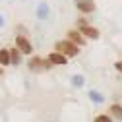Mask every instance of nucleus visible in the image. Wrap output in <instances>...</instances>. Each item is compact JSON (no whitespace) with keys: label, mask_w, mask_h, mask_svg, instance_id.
Returning <instances> with one entry per match:
<instances>
[{"label":"nucleus","mask_w":122,"mask_h":122,"mask_svg":"<svg viewBox=\"0 0 122 122\" xmlns=\"http://www.w3.org/2000/svg\"><path fill=\"white\" fill-rule=\"evenodd\" d=\"M54 49H56L54 52H60L62 56H66V58H68V56H76V54L80 52V49L76 47L74 43L66 41V39H64V41H56V43H54Z\"/></svg>","instance_id":"nucleus-1"},{"label":"nucleus","mask_w":122,"mask_h":122,"mask_svg":"<svg viewBox=\"0 0 122 122\" xmlns=\"http://www.w3.org/2000/svg\"><path fill=\"white\" fill-rule=\"evenodd\" d=\"M16 49L21 52V54H31L33 52V45L25 35H18L16 37Z\"/></svg>","instance_id":"nucleus-2"},{"label":"nucleus","mask_w":122,"mask_h":122,"mask_svg":"<svg viewBox=\"0 0 122 122\" xmlns=\"http://www.w3.org/2000/svg\"><path fill=\"white\" fill-rule=\"evenodd\" d=\"M52 64L49 62L47 58H41V56H35V58H31L29 60V68L31 70H37V72H41V70H49Z\"/></svg>","instance_id":"nucleus-3"},{"label":"nucleus","mask_w":122,"mask_h":122,"mask_svg":"<svg viewBox=\"0 0 122 122\" xmlns=\"http://www.w3.org/2000/svg\"><path fill=\"white\" fill-rule=\"evenodd\" d=\"M78 31L83 35V37H87V39H99V29H95V27H91L89 23H80V27H78Z\"/></svg>","instance_id":"nucleus-4"},{"label":"nucleus","mask_w":122,"mask_h":122,"mask_svg":"<svg viewBox=\"0 0 122 122\" xmlns=\"http://www.w3.org/2000/svg\"><path fill=\"white\" fill-rule=\"evenodd\" d=\"M66 41H70V43H74L76 47H80V45H85V37L78 31V29H74V31H70L68 35H66Z\"/></svg>","instance_id":"nucleus-5"},{"label":"nucleus","mask_w":122,"mask_h":122,"mask_svg":"<svg viewBox=\"0 0 122 122\" xmlns=\"http://www.w3.org/2000/svg\"><path fill=\"white\" fill-rule=\"evenodd\" d=\"M78 10L81 14H91V12H95V2L93 0H78Z\"/></svg>","instance_id":"nucleus-6"},{"label":"nucleus","mask_w":122,"mask_h":122,"mask_svg":"<svg viewBox=\"0 0 122 122\" xmlns=\"http://www.w3.org/2000/svg\"><path fill=\"white\" fill-rule=\"evenodd\" d=\"M47 60H49L51 64H58V66H62V64H66V62H68V58H66V56H62L60 52H51V54L47 56Z\"/></svg>","instance_id":"nucleus-7"},{"label":"nucleus","mask_w":122,"mask_h":122,"mask_svg":"<svg viewBox=\"0 0 122 122\" xmlns=\"http://www.w3.org/2000/svg\"><path fill=\"white\" fill-rule=\"evenodd\" d=\"M49 10H51V8H49L47 2H41V4L37 6V18H39V20H47V18H49Z\"/></svg>","instance_id":"nucleus-8"},{"label":"nucleus","mask_w":122,"mask_h":122,"mask_svg":"<svg viewBox=\"0 0 122 122\" xmlns=\"http://www.w3.org/2000/svg\"><path fill=\"white\" fill-rule=\"evenodd\" d=\"M111 116L118 122H122V105H111V109H109Z\"/></svg>","instance_id":"nucleus-9"},{"label":"nucleus","mask_w":122,"mask_h":122,"mask_svg":"<svg viewBox=\"0 0 122 122\" xmlns=\"http://www.w3.org/2000/svg\"><path fill=\"white\" fill-rule=\"evenodd\" d=\"M8 64H10V51L0 49V66H8Z\"/></svg>","instance_id":"nucleus-10"},{"label":"nucleus","mask_w":122,"mask_h":122,"mask_svg":"<svg viewBox=\"0 0 122 122\" xmlns=\"http://www.w3.org/2000/svg\"><path fill=\"white\" fill-rule=\"evenodd\" d=\"M21 60V52L18 49H10V64H20Z\"/></svg>","instance_id":"nucleus-11"},{"label":"nucleus","mask_w":122,"mask_h":122,"mask_svg":"<svg viewBox=\"0 0 122 122\" xmlns=\"http://www.w3.org/2000/svg\"><path fill=\"white\" fill-rule=\"evenodd\" d=\"M83 83H85V78H83L81 74H76V76H72V85H74V87L81 89V87H83Z\"/></svg>","instance_id":"nucleus-12"},{"label":"nucleus","mask_w":122,"mask_h":122,"mask_svg":"<svg viewBox=\"0 0 122 122\" xmlns=\"http://www.w3.org/2000/svg\"><path fill=\"white\" fill-rule=\"evenodd\" d=\"M89 99L93 101L95 105H103V103H105V97H103L101 93H97V91H93V89L89 91Z\"/></svg>","instance_id":"nucleus-13"},{"label":"nucleus","mask_w":122,"mask_h":122,"mask_svg":"<svg viewBox=\"0 0 122 122\" xmlns=\"http://www.w3.org/2000/svg\"><path fill=\"white\" fill-rule=\"evenodd\" d=\"M93 122H112V118H111L109 114H97V116L93 118Z\"/></svg>","instance_id":"nucleus-14"},{"label":"nucleus","mask_w":122,"mask_h":122,"mask_svg":"<svg viewBox=\"0 0 122 122\" xmlns=\"http://www.w3.org/2000/svg\"><path fill=\"white\" fill-rule=\"evenodd\" d=\"M114 68H116V70H118V72H122V60H118V62H116V64H114Z\"/></svg>","instance_id":"nucleus-15"},{"label":"nucleus","mask_w":122,"mask_h":122,"mask_svg":"<svg viewBox=\"0 0 122 122\" xmlns=\"http://www.w3.org/2000/svg\"><path fill=\"white\" fill-rule=\"evenodd\" d=\"M0 27H4V18L0 16Z\"/></svg>","instance_id":"nucleus-16"},{"label":"nucleus","mask_w":122,"mask_h":122,"mask_svg":"<svg viewBox=\"0 0 122 122\" xmlns=\"http://www.w3.org/2000/svg\"><path fill=\"white\" fill-rule=\"evenodd\" d=\"M2 74H4V68H2V66H0V76H2Z\"/></svg>","instance_id":"nucleus-17"}]
</instances>
